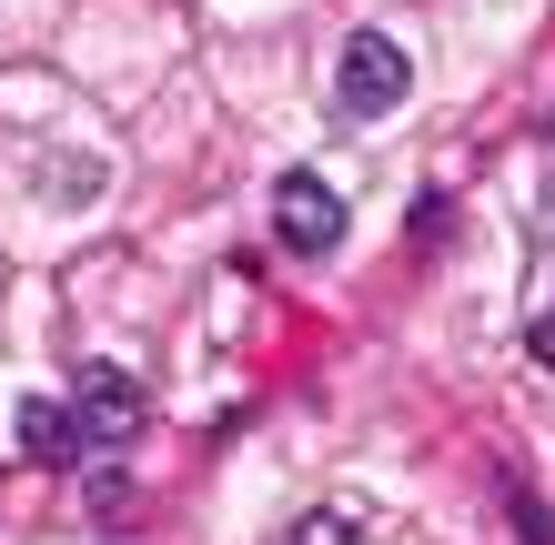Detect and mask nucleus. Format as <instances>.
<instances>
[{
    "label": "nucleus",
    "instance_id": "nucleus-1",
    "mask_svg": "<svg viewBox=\"0 0 555 545\" xmlns=\"http://www.w3.org/2000/svg\"><path fill=\"white\" fill-rule=\"evenodd\" d=\"M334 102H344L353 121L404 112V102H414V51L395 41V30H353L344 61H334Z\"/></svg>",
    "mask_w": 555,
    "mask_h": 545
},
{
    "label": "nucleus",
    "instance_id": "nucleus-2",
    "mask_svg": "<svg viewBox=\"0 0 555 545\" xmlns=\"http://www.w3.org/2000/svg\"><path fill=\"white\" fill-rule=\"evenodd\" d=\"M273 233H283V252H304V263L344 252V192L313 182V172H283L273 182Z\"/></svg>",
    "mask_w": 555,
    "mask_h": 545
},
{
    "label": "nucleus",
    "instance_id": "nucleus-3",
    "mask_svg": "<svg viewBox=\"0 0 555 545\" xmlns=\"http://www.w3.org/2000/svg\"><path fill=\"white\" fill-rule=\"evenodd\" d=\"M72 425H81V444H132L142 434V384H132V364H81L72 374Z\"/></svg>",
    "mask_w": 555,
    "mask_h": 545
},
{
    "label": "nucleus",
    "instance_id": "nucleus-4",
    "mask_svg": "<svg viewBox=\"0 0 555 545\" xmlns=\"http://www.w3.org/2000/svg\"><path fill=\"white\" fill-rule=\"evenodd\" d=\"M21 455L30 465H72L81 455V425H72L61 394H21Z\"/></svg>",
    "mask_w": 555,
    "mask_h": 545
},
{
    "label": "nucleus",
    "instance_id": "nucleus-5",
    "mask_svg": "<svg viewBox=\"0 0 555 545\" xmlns=\"http://www.w3.org/2000/svg\"><path fill=\"white\" fill-rule=\"evenodd\" d=\"M283 545H353V516H344V505H313V516L293 525Z\"/></svg>",
    "mask_w": 555,
    "mask_h": 545
},
{
    "label": "nucleus",
    "instance_id": "nucleus-6",
    "mask_svg": "<svg viewBox=\"0 0 555 545\" xmlns=\"http://www.w3.org/2000/svg\"><path fill=\"white\" fill-rule=\"evenodd\" d=\"M505 505H515V525H526V545H555V516H545L526 485H505Z\"/></svg>",
    "mask_w": 555,
    "mask_h": 545
},
{
    "label": "nucleus",
    "instance_id": "nucleus-7",
    "mask_svg": "<svg viewBox=\"0 0 555 545\" xmlns=\"http://www.w3.org/2000/svg\"><path fill=\"white\" fill-rule=\"evenodd\" d=\"M526 354H535V364H555V303H545L535 324H526Z\"/></svg>",
    "mask_w": 555,
    "mask_h": 545
}]
</instances>
